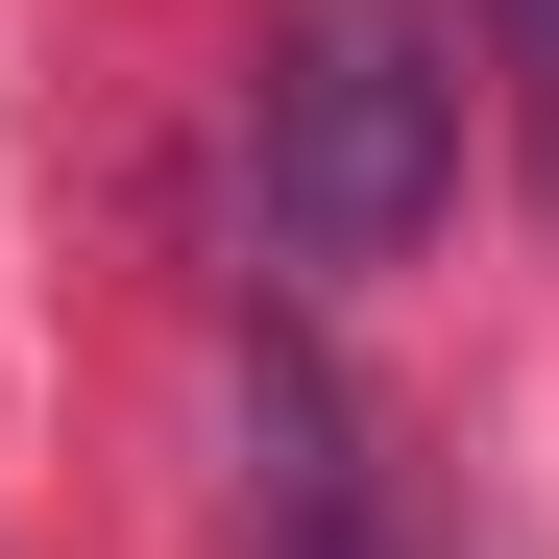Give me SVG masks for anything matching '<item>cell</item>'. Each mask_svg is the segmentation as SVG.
Segmentation results:
<instances>
[{
    "instance_id": "1",
    "label": "cell",
    "mask_w": 559,
    "mask_h": 559,
    "mask_svg": "<svg viewBox=\"0 0 559 559\" xmlns=\"http://www.w3.org/2000/svg\"><path fill=\"white\" fill-rule=\"evenodd\" d=\"M462 195V73L438 25H390V0H317L293 49H267V243L317 267V293H365V267H414Z\"/></svg>"
},
{
    "instance_id": "2",
    "label": "cell",
    "mask_w": 559,
    "mask_h": 559,
    "mask_svg": "<svg viewBox=\"0 0 559 559\" xmlns=\"http://www.w3.org/2000/svg\"><path fill=\"white\" fill-rule=\"evenodd\" d=\"M243 487H267V559H414L390 487H365V438H341V390H317L293 341L243 365Z\"/></svg>"
},
{
    "instance_id": "3",
    "label": "cell",
    "mask_w": 559,
    "mask_h": 559,
    "mask_svg": "<svg viewBox=\"0 0 559 559\" xmlns=\"http://www.w3.org/2000/svg\"><path fill=\"white\" fill-rule=\"evenodd\" d=\"M511 25V98H535V170H559V0H487Z\"/></svg>"
}]
</instances>
